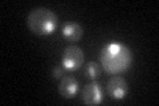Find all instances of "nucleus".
Masks as SVG:
<instances>
[{
	"label": "nucleus",
	"mask_w": 159,
	"mask_h": 106,
	"mask_svg": "<svg viewBox=\"0 0 159 106\" xmlns=\"http://www.w3.org/2000/svg\"><path fill=\"white\" fill-rule=\"evenodd\" d=\"M99 62L106 73L119 74L131 67L133 53L125 44L111 41L99 52Z\"/></svg>",
	"instance_id": "1"
},
{
	"label": "nucleus",
	"mask_w": 159,
	"mask_h": 106,
	"mask_svg": "<svg viewBox=\"0 0 159 106\" xmlns=\"http://www.w3.org/2000/svg\"><path fill=\"white\" fill-rule=\"evenodd\" d=\"M27 25L31 32L39 36L52 35L58 27V17L53 11L45 7L34 8L27 17Z\"/></svg>",
	"instance_id": "2"
},
{
	"label": "nucleus",
	"mask_w": 159,
	"mask_h": 106,
	"mask_svg": "<svg viewBox=\"0 0 159 106\" xmlns=\"http://www.w3.org/2000/svg\"><path fill=\"white\" fill-rule=\"evenodd\" d=\"M84 61H85V56H84V50L77 47V45H69L64 49L61 64L65 70L69 72H76L82 67Z\"/></svg>",
	"instance_id": "3"
},
{
	"label": "nucleus",
	"mask_w": 159,
	"mask_h": 106,
	"mask_svg": "<svg viewBox=\"0 0 159 106\" xmlns=\"http://www.w3.org/2000/svg\"><path fill=\"white\" fill-rule=\"evenodd\" d=\"M106 90H107V94L110 95L113 99L119 101V99H123L127 95L129 85H127V81L122 76L116 74L107 81Z\"/></svg>",
	"instance_id": "4"
},
{
	"label": "nucleus",
	"mask_w": 159,
	"mask_h": 106,
	"mask_svg": "<svg viewBox=\"0 0 159 106\" xmlns=\"http://www.w3.org/2000/svg\"><path fill=\"white\" fill-rule=\"evenodd\" d=\"M82 101L86 105H98L103 101V90L97 81H93L84 86L82 92Z\"/></svg>",
	"instance_id": "5"
},
{
	"label": "nucleus",
	"mask_w": 159,
	"mask_h": 106,
	"mask_svg": "<svg viewBox=\"0 0 159 106\" xmlns=\"http://www.w3.org/2000/svg\"><path fill=\"white\" fill-rule=\"evenodd\" d=\"M78 89H80L78 81L73 76H64L58 84V93L66 99L76 97Z\"/></svg>",
	"instance_id": "6"
},
{
	"label": "nucleus",
	"mask_w": 159,
	"mask_h": 106,
	"mask_svg": "<svg viewBox=\"0 0 159 106\" xmlns=\"http://www.w3.org/2000/svg\"><path fill=\"white\" fill-rule=\"evenodd\" d=\"M62 35L69 41H78V40H81L82 35H84V29L81 25L77 23H68L64 25Z\"/></svg>",
	"instance_id": "7"
},
{
	"label": "nucleus",
	"mask_w": 159,
	"mask_h": 106,
	"mask_svg": "<svg viewBox=\"0 0 159 106\" xmlns=\"http://www.w3.org/2000/svg\"><path fill=\"white\" fill-rule=\"evenodd\" d=\"M99 72H101V67L99 64L96 62V61H90L86 64V68H85V74L88 78L90 80H96L98 76H99Z\"/></svg>",
	"instance_id": "8"
},
{
	"label": "nucleus",
	"mask_w": 159,
	"mask_h": 106,
	"mask_svg": "<svg viewBox=\"0 0 159 106\" xmlns=\"http://www.w3.org/2000/svg\"><path fill=\"white\" fill-rule=\"evenodd\" d=\"M64 67H54L53 68V72H52V74H53V77L54 78H62L64 77Z\"/></svg>",
	"instance_id": "9"
}]
</instances>
